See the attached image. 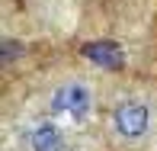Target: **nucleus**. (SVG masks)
Masks as SVG:
<instances>
[{"mask_svg":"<svg viewBox=\"0 0 157 151\" xmlns=\"http://www.w3.org/2000/svg\"><path fill=\"white\" fill-rule=\"evenodd\" d=\"M39 109L77 132H90L96 122V87L83 74H64L45 87Z\"/></svg>","mask_w":157,"mask_h":151,"instance_id":"nucleus-2","label":"nucleus"},{"mask_svg":"<svg viewBox=\"0 0 157 151\" xmlns=\"http://www.w3.org/2000/svg\"><path fill=\"white\" fill-rule=\"evenodd\" d=\"M106 132L119 148H141L157 135V93L151 87H128L112 97Z\"/></svg>","mask_w":157,"mask_h":151,"instance_id":"nucleus-1","label":"nucleus"},{"mask_svg":"<svg viewBox=\"0 0 157 151\" xmlns=\"http://www.w3.org/2000/svg\"><path fill=\"white\" fill-rule=\"evenodd\" d=\"M16 141L23 151H96L90 132L64 125L45 109H32L16 122Z\"/></svg>","mask_w":157,"mask_h":151,"instance_id":"nucleus-3","label":"nucleus"},{"mask_svg":"<svg viewBox=\"0 0 157 151\" xmlns=\"http://www.w3.org/2000/svg\"><path fill=\"white\" fill-rule=\"evenodd\" d=\"M151 151H157V135H154V141H151Z\"/></svg>","mask_w":157,"mask_h":151,"instance_id":"nucleus-4","label":"nucleus"}]
</instances>
